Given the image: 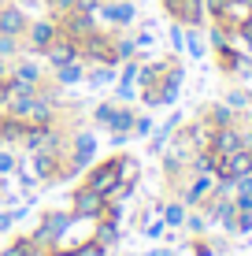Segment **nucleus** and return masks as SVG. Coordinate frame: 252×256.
Instances as JSON below:
<instances>
[{"mask_svg":"<svg viewBox=\"0 0 252 256\" xmlns=\"http://www.w3.org/2000/svg\"><path fill=\"white\" fill-rule=\"evenodd\" d=\"M119 182H123V160H108V164H100V167H93L89 171V186L93 193H100V197H111V193L119 190Z\"/></svg>","mask_w":252,"mask_h":256,"instance_id":"f257e3e1","label":"nucleus"},{"mask_svg":"<svg viewBox=\"0 0 252 256\" xmlns=\"http://www.w3.org/2000/svg\"><path fill=\"white\" fill-rule=\"evenodd\" d=\"M22 38H26V48H30V52H45L52 41L59 38V22H56V15H52V19H37V22H30Z\"/></svg>","mask_w":252,"mask_h":256,"instance_id":"f03ea898","label":"nucleus"},{"mask_svg":"<svg viewBox=\"0 0 252 256\" xmlns=\"http://www.w3.org/2000/svg\"><path fill=\"white\" fill-rule=\"evenodd\" d=\"M241 148V130L238 126H215L212 134H208V152L215 156H230Z\"/></svg>","mask_w":252,"mask_h":256,"instance_id":"7ed1b4c3","label":"nucleus"},{"mask_svg":"<svg viewBox=\"0 0 252 256\" xmlns=\"http://www.w3.org/2000/svg\"><path fill=\"white\" fill-rule=\"evenodd\" d=\"M26 26H30V19H26V12L19 4H0V34H4V38H19L22 41Z\"/></svg>","mask_w":252,"mask_h":256,"instance_id":"20e7f679","label":"nucleus"},{"mask_svg":"<svg viewBox=\"0 0 252 256\" xmlns=\"http://www.w3.org/2000/svg\"><path fill=\"white\" fill-rule=\"evenodd\" d=\"M41 56H48V64H52V67H63V64H71V60H82V45L59 34V38L52 41V45L41 52Z\"/></svg>","mask_w":252,"mask_h":256,"instance_id":"39448f33","label":"nucleus"},{"mask_svg":"<svg viewBox=\"0 0 252 256\" xmlns=\"http://www.w3.org/2000/svg\"><path fill=\"white\" fill-rule=\"evenodd\" d=\"M97 15L108 19L111 26H130L137 19V8H134V0H108V4L97 8Z\"/></svg>","mask_w":252,"mask_h":256,"instance_id":"423d86ee","label":"nucleus"},{"mask_svg":"<svg viewBox=\"0 0 252 256\" xmlns=\"http://www.w3.org/2000/svg\"><path fill=\"white\" fill-rule=\"evenodd\" d=\"M171 15H175V19H178L182 26H204V19H208V8H204V0H175Z\"/></svg>","mask_w":252,"mask_h":256,"instance_id":"0eeeda50","label":"nucleus"},{"mask_svg":"<svg viewBox=\"0 0 252 256\" xmlns=\"http://www.w3.org/2000/svg\"><path fill=\"white\" fill-rule=\"evenodd\" d=\"M100 204H104V197H100V193H93L89 186L74 193V216H82V219H89V216L97 219L100 216Z\"/></svg>","mask_w":252,"mask_h":256,"instance_id":"6e6552de","label":"nucleus"},{"mask_svg":"<svg viewBox=\"0 0 252 256\" xmlns=\"http://www.w3.org/2000/svg\"><path fill=\"white\" fill-rule=\"evenodd\" d=\"M82 78H85V60H71V64L56 67V82L59 86H74V82H82Z\"/></svg>","mask_w":252,"mask_h":256,"instance_id":"1a4fd4ad","label":"nucleus"},{"mask_svg":"<svg viewBox=\"0 0 252 256\" xmlns=\"http://www.w3.org/2000/svg\"><path fill=\"white\" fill-rule=\"evenodd\" d=\"M215 190V174H197V182L186 190V204H197V200L204 197V193Z\"/></svg>","mask_w":252,"mask_h":256,"instance_id":"9d476101","label":"nucleus"},{"mask_svg":"<svg viewBox=\"0 0 252 256\" xmlns=\"http://www.w3.org/2000/svg\"><path fill=\"white\" fill-rule=\"evenodd\" d=\"M115 119H119V104H97V112H93V122H97V126L115 130Z\"/></svg>","mask_w":252,"mask_h":256,"instance_id":"9b49d317","label":"nucleus"},{"mask_svg":"<svg viewBox=\"0 0 252 256\" xmlns=\"http://www.w3.org/2000/svg\"><path fill=\"white\" fill-rule=\"evenodd\" d=\"M111 78H115V67H108V64H97V70H85V82H89L93 90H100V86H108Z\"/></svg>","mask_w":252,"mask_h":256,"instance_id":"f8f14e48","label":"nucleus"},{"mask_svg":"<svg viewBox=\"0 0 252 256\" xmlns=\"http://www.w3.org/2000/svg\"><path fill=\"white\" fill-rule=\"evenodd\" d=\"M208 122H212V130L215 126H234V108L230 104H215V108L208 112Z\"/></svg>","mask_w":252,"mask_h":256,"instance_id":"ddd939ff","label":"nucleus"},{"mask_svg":"<svg viewBox=\"0 0 252 256\" xmlns=\"http://www.w3.org/2000/svg\"><path fill=\"white\" fill-rule=\"evenodd\" d=\"M97 242H100V245H111V242H115V223H100Z\"/></svg>","mask_w":252,"mask_h":256,"instance_id":"4468645a","label":"nucleus"},{"mask_svg":"<svg viewBox=\"0 0 252 256\" xmlns=\"http://www.w3.org/2000/svg\"><path fill=\"white\" fill-rule=\"evenodd\" d=\"M182 219H186V208H182V204H171V208H167V223H171V226H178Z\"/></svg>","mask_w":252,"mask_h":256,"instance_id":"2eb2a0df","label":"nucleus"},{"mask_svg":"<svg viewBox=\"0 0 252 256\" xmlns=\"http://www.w3.org/2000/svg\"><path fill=\"white\" fill-rule=\"evenodd\" d=\"M104 4V0H74V12H89V15H97V8Z\"/></svg>","mask_w":252,"mask_h":256,"instance_id":"dca6fc26","label":"nucleus"},{"mask_svg":"<svg viewBox=\"0 0 252 256\" xmlns=\"http://www.w3.org/2000/svg\"><path fill=\"white\" fill-rule=\"evenodd\" d=\"M45 4L52 8V15H63V12H71V8H74V0H45Z\"/></svg>","mask_w":252,"mask_h":256,"instance_id":"f3484780","label":"nucleus"},{"mask_svg":"<svg viewBox=\"0 0 252 256\" xmlns=\"http://www.w3.org/2000/svg\"><path fill=\"white\" fill-rule=\"evenodd\" d=\"M11 171H15V156L0 148V174H11Z\"/></svg>","mask_w":252,"mask_h":256,"instance_id":"a211bd4d","label":"nucleus"},{"mask_svg":"<svg viewBox=\"0 0 252 256\" xmlns=\"http://www.w3.org/2000/svg\"><path fill=\"white\" fill-rule=\"evenodd\" d=\"M26 252H30V242H15V245H11V249H7L4 256H26Z\"/></svg>","mask_w":252,"mask_h":256,"instance_id":"6ab92c4d","label":"nucleus"},{"mask_svg":"<svg viewBox=\"0 0 252 256\" xmlns=\"http://www.w3.org/2000/svg\"><path fill=\"white\" fill-rule=\"evenodd\" d=\"M189 52H193V56H204V41L197 38V34H189Z\"/></svg>","mask_w":252,"mask_h":256,"instance_id":"aec40b11","label":"nucleus"},{"mask_svg":"<svg viewBox=\"0 0 252 256\" xmlns=\"http://www.w3.org/2000/svg\"><path fill=\"white\" fill-rule=\"evenodd\" d=\"M74 256H104V245H85V249H78Z\"/></svg>","mask_w":252,"mask_h":256,"instance_id":"412c9836","label":"nucleus"},{"mask_svg":"<svg viewBox=\"0 0 252 256\" xmlns=\"http://www.w3.org/2000/svg\"><path fill=\"white\" fill-rule=\"evenodd\" d=\"M149 130H152V122H149V119H137V122H134V134H137V138H145Z\"/></svg>","mask_w":252,"mask_h":256,"instance_id":"4be33fe9","label":"nucleus"},{"mask_svg":"<svg viewBox=\"0 0 252 256\" xmlns=\"http://www.w3.org/2000/svg\"><path fill=\"white\" fill-rule=\"evenodd\" d=\"M7 223H11V216H0V226H7Z\"/></svg>","mask_w":252,"mask_h":256,"instance_id":"5701e85b","label":"nucleus"}]
</instances>
